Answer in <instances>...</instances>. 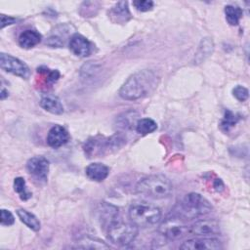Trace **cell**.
Instances as JSON below:
<instances>
[{"label":"cell","instance_id":"1","mask_svg":"<svg viewBox=\"0 0 250 250\" xmlns=\"http://www.w3.org/2000/svg\"><path fill=\"white\" fill-rule=\"evenodd\" d=\"M159 83V76L151 69H143L131 75L119 90V96L128 101H135L151 94Z\"/></svg>","mask_w":250,"mask_h":250},{"label":"cell","instance_id":"2","mask_svg":"<svg viewBox=\"0 0 250 250\" xmlns=\"http://www.w3.org/2000/svg\"><path fill=\"white\" fill-rule=\"evenodd\" d=\"M136 191L146 197L162 199L171 195L173 186L163 175H151L142 179L136 186Z\"/></svg>","mask_w":250,"mask_h":250},{"label":"cell","instance_id":"3","mask_svg":"<svg viewBox=\"0 0 250 250\" xmlns=\"http://www.w3.org/2000/svg\"><path fill=\"white\" fill-rule=\"evenodd\" d=\"M212 206L209 201L196 192L187 194L176 207L175 215L184 220L197 219L210 213Z\"/></svg>","mask_w":250,"mask_h":250},{"label":"cell","instance_id":"4","mask_svg":"<svg viewBox=\"0 0 250 250\" xmlns=\"http://www.w3.org/2000/svg\"><path fill=\"white\" fill-rule=\"evenodd\" d=\"M129 218L138 227L146 228L155 225L161 218V211L155 205L146 202H134L129 208Z\"/></svg>","mask_w":250,"mask_h":250},{"label":"cell","instance_id":"5","mask_svg":"<svg viewBox=\"0 0 250 250\" xmlns=\"http://www.w3.org/2000/svg\"><path fill=\"white\" fill-rule=\"evenodd\" d=\"M138 226L133 223L114 221L107 228V237L109 241L117 246H127L137 237Z\"/></svg>","mask_w":250,"mask_h":250},{"label":"cell","instance_id":"6","mask_svg":"<svg viewBox=\"0 0 250 250\" xmlns=\"http://www.w3.org/2000/svg\"><path fill=\"white\" fill-rule=\"evenodd\" d=\"M158 232L161 236L169 240H178L189 233V227L181 217L174 215L166 218L158 227Z\"/></svg>","mask_w":250,"mask_h":250},{"label":"cell","instance_id":"7","mask_svg":"<svg viewBox=\"0 0 250 250\" xmlns=\"http://www.w3.org/2000/svg\"><path fill=\"white\" fill-rule=\"evenodd\" d=\"M121 141L123 140L117 136L108 139L104 137L91 138L85 143L84 150L89 157H96L104 154L105 151H109L110 148H117L120 146Z\"/></svg>","mask_w":250,"mask_h":250},{"label":"cell","instance_id":"8","mask_svg":"<svg viewBox=\"0 0 250 250\" xmlns=\"http://www.w3.org/2000/svg\"><path fill=\"white\" fill-rule=\"evenodd\" d=\"M0 67L3 70L20 76L23 79H28L31 74L30 69L25 62L5 53L0 54Z\"/></svg>","mask_w":250,"mask_h":250},{"label":"cell","instance_id":"9","mask_svg":"<svg viewBox=\"0 0 250 250\" xmlns=\"http://www.w3.org/2000/svg\"><path fill=\"white\" fill-rule=\"evenodd\" d=\"M28 173L39 182H46L49 173V161L43 156H34L26 163Z\"/></svg>","mask_w":250,"mask_h":250},{"label":"cell","instance_id":"10","mask_svg":"<svg viewBox=\"0 0 250 250\" xmlns=\"http://www.w3.org/2000/svg\"><path fill=\"white\" fill-rule=\"evenodd\" d=\"M181 249L186 250H216L222 248L221 241L214 237H197L192 239H188L181 246Z\"/></svg>","mask_w":250,"mask_h":250},{"label":"cell","instance_id":"11","mask_svg":"<svg viewBox=\"0 0 250 250\" xmlns=\"http://www.w3.org/2000/svg\"><path fill=\"white\" fill-rule=\"evenodd\" d=\"M189 233L204 237H210L211 235H216L220 233V227L219 224L214 220L202 219L195 222L189 227Z\"/></svg>","mask_w":250,"mask_h":250},{"label":"cell","instance_id":"12","mask_svg":"<svg viewBox=\"0 0 250 250\" xmlns=\"http://www.w3.org/2000/svg\"><path fill=\"white\" fill-rule=\"evenodd\" d=\"M69 49L78 57H88L93 51V45L83 35L74 33L69 39Z\"/></svg>","mask_w":250,"mask_h":250},{"label":"cell","instance_id":"13","mask_svg":"<svg viewBox=\"0 0 250 250\" xmlns=\"http://www.w3.org/2000/svg\"><path fill=\"white\" fill-rule=\"evenodd\" d=\"M69 136L65 128L61 125L53 126L47 135V144L53 147L58 148L68 142Z\"/></svg>","mask_w":250,"mask_h":250},{"label":"cell","instance_id":"14","mask_svg":"<svg viewBox=\"0 0 250 250\" xmlns=\"http://www.w3.org/2000/svg\"><path fill=\"white\" fill-rule=\"evenodd\" d=\"M110 20L115 23H125L131 19V14L126 1L116 3L108 13Z\"/></svg>","mask_w":250,"mask_h":250},{"label":"cell","instance_id":"15","mask_svg":"<svg viewBox=\"0 0 250 250\" xmlns=\"http://www.w3.org/2000/svg\"><path fill=\"white\" fill-rule=\"evenodd\" d=\"M85 172L87 177L90 180L96 181V182H102L108 176L109 168L103 163L95 162V163L89 164L86 167Z\"/></svg>","mask_w":250,"mask_h":250},{"label":"cell","instance_id":"16","mask_svg":"<svg viewBox=\"0 0 250 250\" xmlns=\"http://www.w3.org/2000/svg\"><path fill=\"white\" fill-rule=\"evenodd\" d=\"M98 211L101 223L107 228L115 221V218L118 214V209L115 206L110 205L106 202H102Z\"/></svg>","mask_w":250,"mask_h":250},{"label":"cell","instance_id":"17","mask_svg":"<svg viewBox=\"0 0 250 250\" xmlns=\"http://www.w3.org/2000/svg\"><path fill=\"white\" fill-rule=\"evenodd\" d=\"M40 105L46 111L53 114H62L63 112V105L60 99L54 95H44L40 100Z\"/></svg>","mask_w":250,"mask_h":250},{"label":"cell","instance_id":"18","mask_svg":"<svg viewBox=\"0 0 250 250\" xmlns=\"http://www.w3.org/2000/svg\"><path fill=\"white\" fill-rule=\"evenodd\" d=\"M42 39V36L39 32L32 29L24 30L21 33L19 37V44L24 49H30L36 46Z\"/></svg>","mask_w":250,"mask_h":250},{"label":"cell","instance_id":"19","mask_svg":"<svg viewBox=\"0 0 250 250\" xmlns=\"http://www.w3.org/2000/svg\"><path fill=\"white\" fill-rule=\"evenodd\" d=\"M214 50V43L210 38H204L201 40L197 52L194 56V63H201L208 58Z\"/></svg>","mask_w":250,"mask_h":250},{"label":"cell","instance_id":"20","mask_svg":"<svg viewBox=\"0 0 250 250\" xmlns=\"http://www.w3.org/2000/svg\"><path fill=\"white\" fill-rule=\"evenodd\" d=\"M17 215L20 218V220L30 229L34 231H38L41 228L39 220L36 218L35 215L32 213L24 210V209H19L17 210Z\"/></svg>","mask_w":250,"mask_h":250},{"label":"cell","instance_id":"21","mask_svg":"<svg viewBox=\"0 0 250 250\" xmlns=\"http://www.w3.org/2000/svg\"><path fill=\"white\" fill-rule=\"evenodd\" d=\"M138 114L134 111H127L124 112L122 115L118 116L117 123L118 126L123 129H131L133 127H136V124L138 122Z\"/></svg>","mask_w":250,"mask_h":250},{"label":"cell","instance_id":"22","mask_svg":"<svg viewBox=\"0 0 250 250\" xmlns=\"http://www.w3.org/2000/svg\"><path fill=\"white\" fill-rule=\"evenodd\" d=\"M136 131L142 135H147L157 129L156 122L151 118H141L136 124Z\"/></svg>","mask_w":250,"mask_h":250},{"label":"cell","instance_id":"23","mask_svg":"<svg viewBox=\"0 0 250 250\" xmlns=\"http://www.w3.org/2000/svg\"><path fill=\"white\" fill-rule=\"evenodd\" d=\"M225 15L227 21L230 25H237L242 17V10L237 6L228 5L225 7Z\"/></svg>","mask_w":250,"mask_h":250},{"label":"cell","instance_id":"24","mask_svg":"<svg viewBox=\"0 0 250 250\" xmlns=\"http://www.w3.org/2000/svg\"><path fill=\"white\" fill-rule=\"evenodd\" d=\"M14 189L16 192H18V194L21 200H27L32 195L31 192L27 190L25 181L21 177H18L14 180Z\"/></svg>","mask_w":250,"mask_h":250},{"label":"cell","instance_id":"25","mask_svg":"<svg viewBox=\"0 0 250 250\" xmlns=\"http://www.w3.org/2000/svg\"><path fill=\"white\" fill-rule=\"evenodd\" d=\"M239 115L233 113L232 111L227 109L225 111V115H224V118L222 119L221 121V128L228 132L231 127H233L239 120Z\"/></svg>","mask_w":250,"mask_h":250},{"label":"cell","instance_id":"26","mask_svg":"<svg viewBox=\"0 0 250 250\" xmlns=\"http://www.w3.org/2000/svg\"><path fill=\"white\" fill-rule=\"evenodd\" d=\"M78 248H94V249H107L108 245L104 243L103 241L99 239H93L90 237H84L82 238L77 246Z\"/></svg>","mask_w":250,"mask_h":250},{"label":"cell","instance_id":"27","mask_svg":"<svg viewBox=\"0 0 250 250\" xmlns=\"http://www.w3.org/2000/svg\"><path fill=\"white\" fill-rule=\"evenodd\" d=\"M232 95L233 97L239 101V102H244L248 99V96H249V92H248V89L241 86V85H237L233 88L232 90Z\"/></svg>","mask_w":250,"mask_h":250},{"label":"cell","instance_id":"28","mask_svg":"<svg viewBox=\"0 0 250 250\" xmlns=\"http://www.w3.org/2000/svg\"><path fill=\"white\" fill-rule=\"evenodd\" d=\"M134 7L141 12H147L153 8V2L150 0H136L133 2Z\"/></svg>","mask_w":250,"mask_h":250},{"label":"cell","instance_id":"29","mask_svg":"<svg viewBox=\"0 0 250 250\" xmlns=\"http://www.w3.org/2000/svg\"><path fill=\"white\" fill-rule=\"evenodd\" d=\"M15 222L13 214L6 209L1 210V225L2 226H11Z\"/></svg>","mask_w":250,"mask_h":250},{"label":"cell","instance_id":"30","mask_svg":"<svg viewBox=\"0 0 250 250\" xmlns=\"http://www.w3.org/2000/svg\"><path fill=\"white\" fill-rule=\"evenodd\" d=\"M16 21H17L16 18L1 14V28H4L7 25H11V24L15 23Z\"/></svg>","mask_w":250,"mask_h":250},{"label":"cell","instance_id":"31","mask_svg":"<svg viewBox=\"0 0 250 250\" xmlns=\"http://www.w3.org/2000/svg\"><path fill=\"white\" fill-rule=\"evenodd\" d=\"M8 96H9V92H8V90H6L4 87H2V89H1V93H0V98H1V100H5Z\"/></svg>","mask_w":250,"mask_h":250},{"label":"cell","instance_id":"32","mask_svg":"<svg viewBox=\"0 0 250 250\" xmlns=\"http://www.w3.org/2000/svg\"><path fill=\"white\" fill-rule=\"evenodd\" d=\"M90 67H91V70H95L96 69V67L94 66V64H90ZM91 74H94V72H90ZM90 73H89V71H87V74H85V77H87L88 78V76L90 75Z\"/></svg>","mask_w":250,"mask_h":250}]
</instances>
